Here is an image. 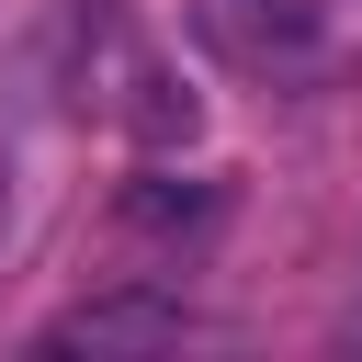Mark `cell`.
<instances>
[{
    "label": "cell",
    "instance_id": "obj_1",
    "mask_svg": "<svg viewBox=\"0 0 362 362\" xmlns=\"http://www.w3.org/2000/svg\"><path fill=\"white\" fill-rule=\"evenodd\" d=\"M113 339H181V305H79V317H57L45 328V351H113Z\"/></svg>",
    "mask_w": 362,
    "mask_h": 362
},
{
    "label": "cell",
    "instance_id": "obj_2",
    "mask_svg": "<svg viewBox=\"0 0 362 362\" xmlns=\"http://www.w3.org/2000/svg\"><path fill=\"white\" fill-rule=\"evenodd\" d=\"M124 215H136V226H204V215H215V192H204V181H136V192H124Z\"/></svg>",
    "mask_w": 362,
    "mask_h": 362
},
{
    "label": "cell",
    "instance_id": "obj_3",
    "mask_svg": "<svg viewBox=\"0 0 362 362\" xmlns=\"http://www.w3.org/2000/svg\"><path fill=\"white\" fill-rule=\"evenodd\" d=\"M0 238H11V147H0Z\"/></svg>",
    "mask_w": 362,
    "mask_h": 362
}]
</instances>
